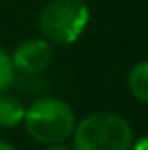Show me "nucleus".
Here are the masks:
<instances>
[{
	"label": "nucleus",
	"instance_id": "nucleus-8",
	"mask_svg": "<svg viewBox=\"0 0 148 150\" xmlns=\"http://www.w3.org/2000/svg\"><path fill=\"white\" fill-rule=\"evenodd\" d=\"M131 150H148V137H141V139L133 141Z\"/></svg>",
	"mask_w": 148,
	"mask_h": 150
},
{
	"label": "nucleus",
	"instance_id": "nucleus-4",
	"mask_svg": "<svg viewBox=\"0 0 148 150\" xmlns=\"http://www.w3.org/2000/svg\"><path fill=\"white\" fill-rule=\"evenodd\" d=\"M11 65L15 69V74L25 76H38L46 72L53 61V48L44 38H27L19 42L10 53Z\"/></svg>",
	"mask_w": 148,
	"mask_h": 150
},
{
	"label": "nucleus",
	"instance_id": "nucleus-6",
	"mask_svg": "<svg viewBox=\"0 0 148 150\" xmlns=\"http://www.w3.org/2000/svg\"><path fill=\"white\" fill-rule=\"evenodd\" d=\"M127 88L137 101L148 105V59L139 61L131 67L127 74Z\"/></svg>",
	"mask_w": 148,
	"mask_h": 150
},
{
	"label": "nucleus",
	"instance_id": "nucleus-5",
	"mask_svg": "<svg viewBox=\"0 0 148 150\" xmlns=\"http://www.w3.org/2000/svg\"><path fill=\"white\" fill-rule=\"evenodd\" d=\"M27 105L17 95L0 93V129H13L23 125Z\"/></svg>",
	"mask_w": 148,
	"mask_h": 150
},
{
	"label": "nucleus",
	"instance_id": "nucleus-2",
	"mask_svg": "<svg viewBox=\"0 0 148 150\" xmlns=\"http://www.w3.org/2000/svg\"><path fill=\"white\" fill-rule=\"evenodd\" d=\"M70 150H131L133 127L114 112H91L76 122Z\"/></svg>",
	"mask_w": 148,
	"mask_h": 150
},
{
	"label": "nucleus",
	"instance_id": "nucleus-10",
	"mask_svg": "<svg viewBox=\"0 0 148 150\" xmlns=\"http://www.w3.org/2000/svg\"><path fill=\"white\" fill-rule=\"evenodd\" d=\"M42 150H70V148L65 146V144H51V146H44Z\"/></svg>",
	"mask_w": 148,
	"mask_h": 150
},
{
	"label": "nucleus",
	"instance_id": "nucleus-1",
	"mask_svg": "<svg viewBox=\"0 0 148 150\" xmlns=\"http://www.w3.org/2000/svg\"><path fill=\"white\" fill-rule=\"evenodd\" d=\"M76 114L67 101L59 97H38L27 106L23 127L32 141L51 146L65 144L74 133Z\"/></svg>",
	"mask_w": 148,
	"mask_h": 150
},
{
	"label": "nucleus",
	"instance_id": "nucleus-7",
	"mask_svg": "<svg viewBox=\"0 0 148 150\" xmlns=\"http://www.w3.org/2000/svg\"><path fill=\"white\" fill-rule=\"evenodd\" d=\"M13 80H15V69L11 65L10 51L4 46H0V93L8 91L13 84Z\"/></svg>",
	"mask_w": 148,
	"mask_h": 150
},
{
	"label": "nucleus",
	"instance_id": "nucleus-3",
	"mask_svg": "<svg viewBox=\"0 0 148 150\" xmlns=\"http://www.w3.org/2000/svg\"><path fill=\"white\" fill-rule=\"evenodd\" d=\"M89 23V8L84 0H48L38 13V30L49 44H74Z\"/></svg>",
	"mask_w": 148,
	"mask_h": 150
},
{
	"label": "nucleus",
	"instance_id": "nucleus-9",
	"mask_svg": "<svg viewBox=\"0 0 148 150\" xmlns=\"http://www.w3.org/2000/svg\"><path fill=\"white\" fill-rule=\"evenodd\" d=\"M0 150H17V148H15L11 143H8V141L0 139Z\"/></svg>",
	"mask_w": 148,
	"mask_h": 150
}]
</instances>
